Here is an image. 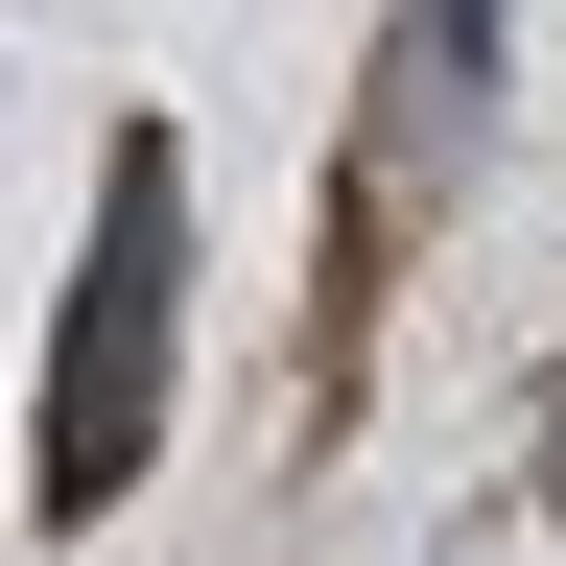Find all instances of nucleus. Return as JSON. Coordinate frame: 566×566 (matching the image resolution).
Wrapping results in <instances>:
<instances>
[{
    "label": "nucleus",
    "mask_w": 566,
    "mask_h": 566,
    "mask_svg": "<svg viewBox=\"0 0 566 566\" xmlns=\"http://www.w3.org/2000/svg\"><path fill=\"white\" fill-rule=\"evenodd\" d=\"M543 495H566V401H543Z\"/></svg>",
    "instance_id": "7ed1b4c3"
},
{
    "label": "nucleus",
    "mask_w": 566,
    "mask_h": 566,
    "mask_svg": "<svg viewBox=\"0 0 566 566\" xmlns=\"http://www.w3.org/2000/svg\"><path fill=\"white\" fill-rule=\"evenodd\" d=\"M166 354H189V166H166V118H118L95 237H71V307H48V401H24V520L48 543L166 472Z\"/></svg>",
    "instance_id": "f257e3e1"
},
{
    "label": "nucleus",
    "mask_w": 566,
    "mask_h": 566,
    "mask_svg": "<svg viewBox=\"0 0 566 566\" xmlns=\"http://www.w3.org/2000/svg\"><path fill=\"white\" fill-rule=\"evenodd\" d=\"M472 71H495V0H401L378 24V95H354V166H331V354H354V307H378L424 166H472Z\"/></svg>",
    "instance_id": "f03ea898"
}]
</instances>
